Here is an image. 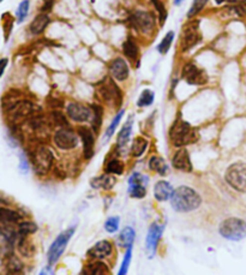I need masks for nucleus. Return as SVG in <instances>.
<instances>
[{"instance_id": "3c124183", "label": "nucleus", "mask_w": 246, "mask_h": 275, "mask_svg": "<svg viewBox=\"0 0 246 275\" xmlns=\"http://www.w3.org/2000/svg\"><path fill=\"white\" fill-rule=\"evenodd\" d=\"M3 2V0H0V3H2Z\"/></svg>"}, {"instance_id": "39448f33", "label": "nucleus", "mask_w": 246, "mask_h": 275, "mask_svg": "<svg viewBox=\"0 0 246 275\" xmlns=\"http://www.w3.org/2000/svg\"><path fill=\"white\" fill-rule=\"evenodd\" d=\"M219 232L228 241L239 242L246 237V222L238 217H228L220 223Z\"/></svg>"}, {"instance_id": "9b49d317", "label": "nucleus", "mask_w": 246, "mask_h": 275, "mask_svg": "<svg viewBox=\"0 0 246 275\" xmlns=\"http://www.w3.org/2000/svg\"><path fill=\"white\" fill-rule=\"evenodd\" d=\"M181 78L190 85H204L208 82V75L194 63H186L181 72Z\"/></svg>"}, {"instance_id": "6e6552de", "label": "nucleus", "mask_w": 246, "mask_h": 275, "mask_svg": "<svg viewBox=\"0 0 246 275\" xmlns=\"http://www.w3.org/2000/svg\"><path fill=\"white\" fill-rule=\"evenodd\" d=\"M132 27L140 34L150 35L155 29V16L149 11H135L130 17Z\"/></svg>"}, {"instance_id": "7ed1b4c3", "label": "nucleus", "mask_w": 246, "mask_h": 275, "mask_svg": "<svg viewBox=\"0 0 246 275\" xmlns=\"http://www.w3.org/2000/svg\"><path fill=\"white\" fill-rule=\"evenodd\" d=\"M29 159L37 174L44 175L51 171L53 166L54 155L48 147L44 145H36L29 153Z\"/></svg>"}, {"instance_id": "603ef678", "label": "nucleus", "mask_w": 246, "mask_h": 275, "mask_svg": "<svg viewBox=\"0 0 246 275\" xmlns=\"http://www.w3.org/2000/svg\"><path fill=\"white\" fill-rule=\"evenodd\" d=\"M43 2H46V0H43Z\"/></svg>"}, {"instance_id": "f03ea898", "label": "nucleus", "mask_w": 246, "mask_h": 275, "mask_svg": "<svg viewBox=\"0 0 246 275\" xmlns=\"http://www.w3.org/2000/svg\"><path fill=\"white\" fill-rule=\"evenodd\" d=\"M169 140L174 147L181 148V147L196 143L198 141V133L197 130L187 121L178 118L169 129Z\"/></svg>"}, {"instance_id": "7c9ffc66", "label": "nucleus", "mask_w": 246, "mask_h": 275, "mask_svg": "<svg viewBox=\"0 0 246 275\" xmlns=\"http://www.w3.org/2000/svg\"><path fill=\"white\" fill-rule=\"evenodd\" d=\"M152 4L155 8L156 12H158L160 25H161V27H164L165 23H166V21H167V17H168L167 9H166L165 4H164V3H162V0H152Z\"/></svg>"}, {"instance_id": "a18cd8bd", "label": "nucleus", "mask_w": 246, "mask_h": 275, "mask_svg": "<svg viewBox=\"0 0 246 275\" xmlns=\"http://www.w3.org/2000/svg\"><path fill=\"white\" fill-rule=\"evenodd\" d=\"M20 169L23 173H27L28 169H29V161L25 156L21 155V161H20Z\"/></svg>"}, {"instance_id": "393cba45", "label": "nucleus", "mask_w": 246, "mask_h": 275, "mask_svg": "<svg viewBox=\"0 0 246 275\" xmlns=\"http://www.w3.org/2000/svg\"><path fill=\"white\" fill-rule=\"evenodd\" d=\"M149 169L150 171H155L160 175H167L169 172L168 165L166 161L160 156H152L149 160Z\"/></svg>"}, {"instance_id": "473e14b6", "label": "nucleus", "mask_w": 246, "mask_h": 275, "mask_svg": "<svg viewBox=\"0 0 246 275\" xmlns=\"http://www.w3.org/2000/svg\"><path fill=\"white\" fill-rule=\"evenodd\" d=\"M155 94L154 91L150 90V89H144L140 93L138 101H137V106L138 107H148L154 102Z\"/></svg>"}, {"instance_id": "dca6fc26", "label": "nucleus", "mask_w": 246, "mask_h": 275, "mask_svg": "<svg viewBox=\"0 0 246 275\" xmlns=\"http://www.w3.org/2000/svg\"><path fill=\"white\" fill-rule=\"evenodd\" d=\"M172 165L175 169L181 172H186V173H190L192 172V164H191L190 154H188V150L185 148V147H181L179 148L175 154L173 155V159H172Z\"/></svg>"}, {"instance_id": "f704fd0d", "label": "nucleus", "mask_w": 246, "mask_h": 275, "mask_svg": "<svg viewBox=\"0 0 246 275\" xmlns=\"http://www.w3.org/2000/svg\"><path fill=\"white\" fill-rule=\"evenodd\" d=\"M209 0H193L192 4H191L190 9L187 11V18H193L194 16H197L201 11L206 8Z\"/></svg>"}, {"instance_id": "4468645a", "label": "nucleus", "mask_w": 246, "mask_h": 275, "mask_svg": "<svg viewBox=\"0 0 246 275\" xmlns=\"http://www.w3.org/2000/svg\"><path fill=\"white\" fill-rule=\"evenodd\" d=\"M77 132L83 143V155L87 160H90L95 153V132L87 126H79Z\"/></svg>"}, {"instance_id": "423d86ee", "label": "nucleus", "mask_w": 246, "mask_h": 275, "mask_svg": "<svg viewBox=\"0 0 246 275\" xmlns=\"http://www.w3.org/2000/svg\"><path fill=\"white\" fill-rule=\"evenodd\" d=\"M225 179L227 184L238 193L246 194V164L238 161L227 168Z\"/></svg>"}, {"instance_id": "0eeeda50", "label": "nucleus", "mask_w": 246, "mask_h": 275, "mask_svg": "<svg viewBox=\"0 0 246 275\" xmlns=\"http://www.w3.org/2000/svg\"><path fill=\"white\" fill-rule=\"evenodd\" d=\"M73 233H75V227H70V228L59 233L58 237L54 239L48 252H47V260H48L50 265L56 264L59 261V258L62 257L66 246L69 244L70 239L72 238Z\"/></svg>"}, {"instance_id": "2eb2a0df", "label": "nucleus", "mask_w": 246, "mask_h": 275, "mask_svg": "<svg viewBox=\"0 0 246 275\" xmlns=\"http://www.w3.org/2000/svg\"><path fill=\"white\" fill-rule=\"evenodd\" d=\"M108 70H110L111 77L119 82L126 81L130 76L129 65H127L126 60L124 58H120V57L112 60L110 63V66H108Z\"/></svg>"}, {"instance_id": "f8f14e48", "label": "nucleus", "mask_w": 246, "mask_h": 275, "mask_svg": "<svg viewBox=\"0 0 246 275\" xmlns=\"http://www.w3.org/2000/svg\"><path fill=\"white\" fill-rule=\"evenodd\" d=\"M162 233H164V226L159 225L158 222L152 223L149 227L148 235H146V241H145V248H146V254H148L149 258H153L158 250V245L161 239Z\"/></svg>"}, {"instance_id": "a878e982", "label": "nucleus", "mask_w": 246, "mask_h": 275, "mask_svg": "<svg viewBox=\"0 0 246 275\" xmlns=\"http://www.w3.org/2000/svg\"><path fill=\"white\" fill-rule=\"evenodd\" d=\"M135 236L136 233L133 231V228L131 227H125V228L121 231V233L118 237V243L121 248H132L133 242H135Z\"/></svg>"}, {"instance_id": "2f4dec72", "label": "nucleus", "mask_w": 246, "mask_h": 275, "mask_svg": "<svg viewBox=\"0 0 246 275\" xmlns=\"http://www.w3.org/2000/svg\"><path fill=\"white\" fill-rule=\"evenodd\" d=\"M173 40H174V31H168V33L165 35L164 39L161 40V42L159 43L158 52L160 54H162V56L167 54L168 51L171 50V46H172V43H173Z\"/></svg>"}, {"instance_id": "79ce46f5", "label": "nucleus", "mask_w": 246, "mask_h": 275, "mask_svg": "<svg viewBox=\"0 0 246 275\" xmlns=\"http://www.w3.org/2000/svg\"><path fill=\"white\" fill-rule=\"evenodd\" d=\"M52 123H54L57 126H60V127L68 126V119H66L65 114L62 113L60 111L52 112Z\"/></svg>"}, {"instance_id": "72a5a7b5", "label": "nucleus", "mask_w": 246, "mask_h": 275, "mask_svg": "<svg viewBox=\"0 0 246 275\" xmlns=\"http://www.w3.org/2000/svg\"><path fill=\"white\" fill-rule=\"evenodd\" d=\"M37 225L33 221H23L18 223V236H30L37 231Z\"/></svg>"}, {"instance_id": "bb28decb", "label": "nucleus", "mask_w": 246, "mask_h": 275, "mask_svg": "<svg viewBox=\"0 0 246 275\" xmlns=\"http://www.w3.org/2000/svg\"><path fill=\"white\" fill-rule=\"evenodd\" d=\"M92 117H91V129L95 133H99L102 125V118H104V108L100 105H91Z\"/></svg>"}, {"instance_id": "37998d69", "label": "nucleus", "mask_w": 246, "mask_h": 275, "mask_svg": "<svg viewBox=\"0 0 246 275\" xmlns=\"http://www.w3.org/2000/svg\"><path fill=\"white\" fill-rule=\"evenodd\" d=\"M131 257H132V248H127L125 255H124V260L121 262L120 270L118 274L123 275L127 273V268H129V265L131 263Z\"/></svg>"}, {"instance_id": "e433bc0d", "label": "nucleus", "mask_w": 246, "mask_h": 275, "mask_svg": "<svg viewBox=\"0 0 246 275\" xmlns=\"http://www.w3.org/2000/svg\"><path fill=\"white\" fill-rule=\"evenodd\" d=\"M29 8H30L29 0H23V2H21V4L18 5L17 12H16V15H17L18 23H22V22L27 18L28 14H29Z\"/></svg>"}, {"instance_id": "1a4fd4ad", "label": "nucleus", "mask_w": 246, "mask_h": 275, "mask_svg": "<svg viewBox=\"0 0 246 275\" xmlns=\"http://www.w3.org/2000/svg\"><path fill=\"white\" fill-rule=\"evenodd\" d=\"M198 27H200V22L192 20L184 25L183 33L180 35V43H179L181 52H186L201 42L202 36L198 33Z\"/></svg>"}, {"instance_id": "49530a36", "label": "nucleus", "mask_w": 246, "mask_h": 275, "mask_svg": "<svg viewBox=\"0 0 246 275\" xmlns=\"http://www.w3.org/2000/svg\"><path fill=\"white\" fill-rule=\"evenodd\" d=\"M8 64H9V59L8 58L0 59V77H2L3 73H4L6 66H8Z\"/></svg>"}, {"instance_id": "a19ab883", "label": "nucleus", "mask_w": 246, "mask_h": 275, "mask_svg": "<svg viewBox=\"0 0 246 275\" xmlns=\"http://www.w3.org/2000/svg\"><path fill=\"white\" fill-rule=\"evenodd\" d=\"M119 223H120V220L118 216L108 217L106 222H105V230H106L108 233L117 232L118 228H119Z\"/></svg>"}, {"instance_id": "aec40b11", "label": "nucleus", "mask_w": 246, "mask_h": 275, "mask_svg": "<svg viewBox=\"0 0 246 275\" xmlns=\"http://www.w3.org/2000/svg\"><path fill=\"white\" fill-rule=\"evenodd\" d=\"M51 22V18L47 12H42V14L37 15L36 17L34 18L33 22H31L29 25V31L33 35H40L42 34L46 28L48 27Z\"/></svg>"}, {"instance_id": "a211bd4d", "label": "nucleus", "mask_w": 246, "mask_h": 275, "mask_svg": "<svg viewBox=\"0 0 246 275\" xmlns=\"http://www.w3.org/2000/svg\"><path fill=\"white\" fill-rule=\"evenodd\" d=\"M132 126L133 116H130L125 123H124V126L121 127L119 135L117 137V149L119 150V154H123L124 150H126V147L130 142L131 132H132Z\"/></svg>"}, {"instance_id": "c85d7f7f", "label": "nucleus", "mask_w": 246, "mask_h": 275, "mask_svg": "<svg viewBox=\"0 0 246 275\" xmlns=\"http://www.w3.org/2000/svg\"><path fill=\"white\" fill-rule=\"evenodd\" d=\"M124 168H125V166H124L123 162H121L119 159L113 158V159H111L110 161H107L106 167H105V171H106V173L120 175V174H123Z\"/></svg>"}, {"instance_id": "f257e3e1", "label": "nucleus", "mask_w": 246, "mask_h": 275, "mask_svg": "<svg viewBox=\"0 0 246 275\" xmlns=\"http://www.w3.org/2000/svg\"><path fill=\"white\" fill-rule=\"evenodd\" d=\"M202 197L196 190L186 185L175 189L171 197V206L178 213H190L200 208Z\"/></svg>"}, {"instance_id": "de8ad7c7", "label": "nucleus", "mask_w": 246, "mask_h": 275, "mask_svg": "<svg viewBox=\"0 0 246 275\" xmlns=\"http://www.w3.org/2000/svg\"><path fill=\"white\" fill-rule=\"evenodd\" d=\"M233 4H239V3H246V0H231Z\"/></svg>"}, {"instance_id": "20e7f679", "label": "nucleus", "mask_w": 246, "mask_h": 275, "mask_svg": "<svg viewBox=\"0 0 246 275\" xmlns=\"http://www.w3.org/2000/svg\"><path fill=\"white\" fill-rule=\"evenodd\" d=\"M97 94L101 98V100L106 102L107 105H111L114 108H119L121 106L123 93L117 85V83L114 82V78L108 77L104 79L102 83H99Z\"/></svg>"}, {"instance_id": "8fccbe9b", "label": "nucleus", "mask_w": 246, "mask_h": 275, "mask_svg": "<svg viewBox=\"0 0 246 275\" xmlns=\"http://www.w3.org/2000/svg\"><path fill=\"white\" fill-rule=\"evenodd\" d=\"M226 0H215V3L217 5H220V4H222V3H225Z\"/></svg>"}, {"instance_id": "4be33fe9", "label": "nucleus", "mask_w": 246, "mask_h": 275, "mask_svg": "<svg viewBox=\"0 0 246 275\" xmlns=\"http://www.w3.org/2000/svg\"><path fill=\"white\" fill-rule=\"evenodd\" d=\"M173 191V188L168 181L159 180L154 187V196L160 202H165L172 197Z\"/></svg>"}, {"instance_id": "5701e85b", "label": "nucleus", "mask_w": 246, "mask_h": 275, "mask_svg": "<svg viewBox=\"0 0 246 275\" xmlns=\"http://www.w3.org/2000/svg\"><path fill=\"white\" fill-rule=\"evenodd\" d=\"M82 274L87 275H104V274H110V269L104 262L97 261V260H91L90 263L84 265L83 268Z\"/></svg>"}, {"instance_id": "b1692460", "label": "nucleus", "mask_w": 246, "mask_h": 275, "mask_svg": "<svg viewBox=\"0 0 246 275\" xmlns=\"http://www.w3.org/2000/svg\"><path fill=\"white\" fill-rule=\"evenodd\" d=\"M123 52H124V54H125L126 58L130 59L131 62H137V60H138L139 49H138V46H137L136 41L133 39H131V37H127V39L124 41Z\"/></svg>"}, {"instance_id": "c9c22d12", "label": "nucleus", "mask_w": 246, "mask_h": 275, "mask_svg": "<svg viewBox=\"0 0 246 275\" xmlns=\"http://www.w3.org/2000/svg\"><path fill=\"white\" fill-rule=\"evenodd\" d=\"M6 268H8L9 273H21L22 269H23V264H22V262L18 260V257L11 255L10 257L8 258Z\"/></svg>"}, {"instance_id": "c756f323", "label": "nucleus", "mask_w": 246, "mask_h": 275, "mask_svg": "<svg viewBox=\"0 0 246 275\" xmlns=\"http://www.w3.org/2000/svg\"><path fill=\"white\" fill-rule=\"evenodd\" d=\"M18 237H20V239H18V249H20V252L23 256H25V257H30L35 251L34 245L28 241V236H18Z\"/></svg>"}, {"instance_id": "58836bf2", "label": "nucleus", "mask_w": 246, "mask_h": 275, "mask_svg": "<svg viewBox=\"0 0 246 275\" xmlns=\"http://www.w3.org/2000/svg\"><path fill=\"white\" fill-rule=\"evenodd\" d=\"M124 113H125V111H124V110L119 111V112H118V113H117V116L114 117V119L112 120L111 125L108 126V129H107V131H106V137H107V139H110V137L113 136V133L116 132L117 127H118V125H119V123L121 121V118H123Z\"/></svg>"}, {"instance_id": "ddd939ff", "label": "nucleus", "mask_w": 246, "mask_h": 275, "mask_svg": "<svg viewBox=\"0 0 246 275\" xmlns=\"http://www.w3.org/2000/svg\"><path fill=\"white\" fill-rule=\"evenodd\" d=\"M66 114L70 119L77 123H85L90 120L92 117L91 107L79 104V102H71L66 106Z\"/></svg>"}, {"instance_id": "412c9836", "label": "nucleus", "mask_w": 246, "mask_h": 275, "mask_svg": "<svg viewBox=\"0 0 246 275\" xmlns=\"http://www.w3.org/2000/svg\"><path fill=\"white\" fill-rule=\"evenodd\" d=\"M117 183V179L114 174H102L96 178H92L90 185L92 189H101V190H111Z\"/></svg>"}, {"instance_id": "ea45409f", "label": "nucleus", "mask_w": 246, "mask_h": 275, "mask_svg": "<svg viewBox=\"0 0 246 275\" xmlns=\"http://www.w3.org/2000/svg\"><path fill=\"white\" fill-rule=\"evenodd\" d=\"M12 27H14V18L10 14L3 15V28H4V34H5V40L8 41L9 36H10Z\"/></svg>"}, {"instance_id": "9d476101", "label": "nucleus", "mask_w": 246, "mask_h": 275, "mask_svg": "<svg viewBox=\"0 0 246 275\" xmlns=\"http://www.w3.org/2000/svg\"><path fill=\"white\" fill-rule=\"evenodd\" d=\"M53 141L54 145L62 150H72L77 148L79 143L77 133L68 126L60 127L59 130H57V132L54 133Z\"/></svg>"}, {"instance_id": "09e8293b", "label": "nucleus", "mask_w": 246, "mask_h": 275, "mask_svg": "<svg viewBox=\"0 0 246 275\" xmlns=\"http://www.w3.org/2000/svg\"><path fill=\"white\" fill-rule=\"evenodd\" d=\"M183 2H184V0H174V4L175 5H180Z\"/></svg>"}, {"instance_id": "6ab92c4d", "label": "nucleus", "mask_w": 246, "mask_h": 275, "mask_svg": "<svg viewBox=\"0 0 246 275\" xmlns=\"http://www.w3.org/2000/svg\"><path fill=\"white\" fill-rule=\"evenodd\" d=\"M21 219V214L16 210L9 209V208H0V228L2 230L12 227L20 222Z\"/></svg>"}, {"instance_id": "f3484780", "label": "nucleus", "mask_w": 246, "mask_h": 275, "mask_svg": "<svg viewBox=\"0 0 246 275\" xmlns=\"http://www.w3.org/2000/svg\"><path fill=\"white\" fill-rule=\"evenodd\" d=\"M112 252H113V245H112V243L108 241H100L89 249L87 255L90 260L101 261L104 258L108 257V256H111Z\"/></svg>"}, {"instance_id": "cd10ccee", "label": "nucleus", "mask_w": 246, "mask_h": 275, "mask_svg": "<svg viewBox=\"0 0 246 275\" xmlns=\"http://www.w3.org/2000/svg\"><path fill=\"white\" fill-rule=\"evenodd\" d=\"M146 147H148V141H146L144 137L138 136L136 137L135 140H133L132 145H131V155L133 156V158H139V156H142L144 154Z\"/></svg>"}, {"instance_id": "4c0bfd02", "label": "nucleus", "mask_w": 246, "mask_h": 275, "mask_svg": "<svg viewBox=\"0 0 246 275\" xmlns=\"http://www.w3.org/2000/svg\"><path fill=\"white\" fill-rule=\"evenodd\" d=\"M129 195L132 198H143L146 195V187L140 184H130Z\"/></svg>"}, {"instance_id": "c03bdc74", "label": "nucleus", "mask_w": 246, "mask_h": 275, "mask_svg": "<svg viewBox=\"0 0 246 275\" xmlns=\"http://www.w3.org/2000/svg\"><path fill=\"white\" fill-rule=\"evenodd\" d=\"M130 184H140L145 185L146 187V184H148V177L139 173V172H135V173L131 174V177L129 178V185Z\"/></svg>"}]
</instances>
